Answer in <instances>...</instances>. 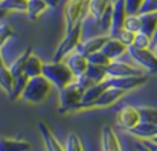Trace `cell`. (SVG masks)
Returning <instances> with one entry per match:
<instances>
[{
    "instance_id": "cell-1",
    "label": "cell",
    "mask_w": 157,
    "mask_h": 151,
    "mask_svg": "<svg viewBox=\"0 0 157 151\" xmlns=\"http://www.w3.org/2000/svg\"><path fill=\"white\" fill-rule=\"evenodd\" d=\"M92 83L84 76H78L73 83L67 84L64 89L59 90V108H58V113L59 114H66V113H72L73 107L81 101L82 98V93L87 87H90Z\"/></svg>"
},
{
    "instance_id": "cell-2",
    "label": "cell",
    "mask_w": 157,
    "mask_h": 151,
    "mask_svg": "<svg viewBox=\"0 0 157 151\" xmlns=\"http://www.w3.org/2000/svg\"><path fill=\"white\" fill-rule=\"evenodd\" d=\"M41 75L58 90L64 89L67 84H70L76 79L64 61H52V63H46V64L43 63Z\"/></svg>"
},
{
    "instance_id": "cell-3",
    "label": "cell",
    "mask_w": 157,
    "mask_h": 151,
    "mask_svg": "<svg viewBox=\"0 0 157 151\" xmlns=\"http://www.w3.org/2000/svg\"><path fill=\"white\" fill-rule=\"evenodd\" d=\"M51 89H52V84L43 75L29 78L23 92H21L20 99H23L28 104H41L48 98Z\"/></svg>"
},
{
    "instance_id": "cell-4",
    "label": "cell",
    "mask_w": 157,
    "mask_h": 151,
    "mask_svg": "<svg viewBox=\"0 0 157 151\" xmlns=\"http://www.w3.org/2000/svg\"><path fill=\"white\" fill-rule=\"evenodd\" d=\"M90 0H69L64 8L66 32H69L76 23H79L87 15V6Z\"/></svg>"
},
{
    "instance_id": "cell-5",
    "label": "cell",
    "mask_w": 157,
    "mask_h": 151,
    "mask_svg": "<svg viewBox=\"0 0 157 151\" xmlns=\"http://www.w3.org/2000/svg\"><path fill=\"white\" fill-rule=\"evenodd\" d=\"M127 53L133 58V61L139 69L148 72L150 75L157 73V58L150 49H139L134 46H128Z\"/></svg>"
},
{
    "instance_id": "cell-6",
    "label": "cell",
    "mask_w": 157,
    "mask_h": 151,
    "mask_svg": "<svg viewBox=\"0 0 157 151\" xmlns=\"http://www.w3.org/2000/svg\"><path fill=\"white\" fill-rule=\"evenodd\" d=\"M79 41H81V21L76 23L69 32H66V37L58 45V49L53 55V61H63L69 53L76 50V46Z\"/></svg>"
},
{
    "instance_id": "cell-7",
    "label": "cell",
    "mask_w": 157,
    "mask_h": 151,
    "mask_svg": "<svg viewBox=\"0 0 157 151\" xmlns=\"http://www.w3.org/2000/svg\"><path fill=\"white\" fill-rule=\"evenodd\" d=\"M125 17H127V11H125L124 0L111 2V21H110V31H108L110 37H116L117 32L124 28Z\"/></svg>"
},
{
    "instance_id": "cell-8",
    "label": "cell",
    "mask_w": 157,
    "mask_h": 151,
    "mask_svg": "<svg viewBox=\"0 0 157 151\" xmlns=\"http://www.w3.org/2000/svg\"><path fill=\"white\" fill-rule=\"evenodd\" d=\"M108 83H110V87H117V89H122L125 92L128 90H133L142 84H145L148 81V75H133V76H107Z\"/></svg>"
},
{
    "instance_id": "cell-9",
    "label": "cell",
    "mask_w": 157,
    "mask_h": 151,
    "mask_svg": "<svg viewBox=\"0 0 157 151\" xmlns=\"http://www.w3.org/2000/svg\"><path fill=\"white\" fill-rule=\"evenodd\" d=\"M107 75L108 76H133V75H142V69H139L137 66H131L128 63L119 61V60H113L105 66Z\"/></svg>"
},
{
    "instance_id": "cell-10",
    "label": "cell",
    "mask_w": 157,
    "mask_h": 151,
    "mask_svg": "<svg viewBox=\"0 0 157 151\" xmlns=\"http://www.w3.org/2000/svg\"><path fill=\"white\" fill-rule=\"evenodd\" d=\"M139 122H140V118H139L137 108L133 105H127V107L121 108V111L116 116V125L127 131L131 130L133 127H136Z\"/></svg>"
},
{
    "instance_id": "cell-11",
    "label": "cell",
    "mask_w": 157,
    "mask_h": 151,
    "mask_svg": "<svg viewBox=\"0 0 157 151\" xmlns=\"http://www.w3.org/2000/svg\"><path fill=\"white\" fill-rule=\"evenodd\" d=\"M125 90L122 89H117V87H107L104 92L98 96V99L93 102L92 107H96V108H105V107H110V105H114L116 102L122 99L125 96Z\"/></svg>"
},
{
    "instance_id": "cell-12",
    "label": "cell",
    "mask_w": 157,
    "mask_h": 151,
    "mask_svg": "<svg viewBox=\"0 0 157 151\" xmlns=\"http://www.w3.org/2000/svg\"><path fill=\"white\" fill-rule=\"evenodd\" d=\"M108 37H110L108 34H101V35H95V37H90V38H84L78 43L76 52L82 53L84 56H87L93 52H98V50H101L104 43L108 40Z\"/></svg>"
},
{
    "instance_id": "cell-13",
    "label": "cell",
    "mask_w": 157,
    "mask_h": 151,
    "mask_svg": "<svg viewBox=\"0 0 157 151\" xmlns=\"http://www.w3.org/2000/svg\"><path fill=\"white\" fill-rule=\"evenodd\" d=\"M63 61H64L66 66L70 69V72L73 73L75 78L84 75V72H86V69H87V64H89L87 58H86L82 53L76 52V50H73L72 53H69Z\"/></svg>"
},
{
    "instance_id": "cell-14",
    "label": "cell",
    "mask_w": 157,
    "mask_h": 151,
    "mask_svg": "<svg viewBox=\"0 0 157 151\" xmlns=\"http://www.w3.org/2000/svg\"><path fill=\"white\" fill-rule=\"evenodd\" d=\"M101 52L110 61H113V60H119L121 56H124L127 53V46L122 41H119L116 37H108V40L101 48Z\"/></svg>"
},
{
    "instance_id": "cell-15",
    "label": "cell",
    "mask_w": 157,
    "mask_h": 151,
    "mask_svg": "<svg viewBox=\"0 0 157 151\" xmlns=\"http://www.w3.org/2000/svg\"><path fill=\"white\" fill-rule=\"evenodd\" d=\"M38 130H40V134L43 137V142H44V147L48 151H64V147L61 145V142L56 139V136L52 133V130L49 128V125L44 122V121H40L37 124Z\"/></svg>"
},
{
    "instance_id": "cell-16",
    "label": "cell",
    "mask_w": 157,
    "mask_h": 151,
    "mask_svg": "<svg viewBox=\"0 0 157 151\" xmlns=\"http://www.w3.org/2000/svg\"><path fill=\"white\" fill-rule=\"evenodd\" d=\"M101 147L102 151H122V145L110 125H104L101 133Z\"/></svg>"
},
{
    "instance_id": "cell-17",
    "label": "cell",
    "mask_w": 157,
    "mask_h": 151,
    "mask_svg": "<svg viewBox=\"0 0 157 151\" xmlns=\"http://www.w3.org/2000/svg\"><path fill=\"white\" fill-rule=\"evenodd\" d=\"M140 17V31L150 37H153V34L157 29V11L156 12H145V14H139Z\"/></svg>"
},
{
    "instance_id": "cell-18",
    "label": "cell",
    "mask_w": 157,
    "mask_h": 151,
    "mask_svg": "<svg viewBox=\"0 0 157 151\" xmlns=\"http://www.w3.org/2000/svg\"><path fill=\"white\" fill-rule=\"evenodd\" d=\"M84 76H86L92 84H98V83L104 81L108 75H107L105 66H99V64H92V63H89V64H87V69H86V72H84Z\"/></svg>"
},
{
    "instance_id": "cell-19",
    "label": "cell",
    "mask_w": 157,
    "mask_h": 151,
    "mask_svg": "<svg viewBox=\"0 0 157 151\" xmlns=\"http://www.w3.org/2000/svg\"><path fill=\"white\" fill-rule=\"evenodd\" d=\"M41 69H43V63H41V60H40L37 55L31 53V55L28 56L26 63H25L23 75L28 76V78H34V76L41 75Z\"/></svg>"
},
{
    "instance_id": "cell-20",
    "label": "cell",
    "mask_w": 157,
    "mask_h": 151,
    "mask_svg": "<svg viewBox=\"0 0 157 151\" xmlns=\"http://www.w3.org/2000/svg\"><path fill=\"white\" fill-rule=\"evenodd\" d=\"M49 9V5L44 0H28V8H26V14L29 20H37L40 18L46 11Z\"/></svg>"
},
{
    "instance_id": "cell-21",
    "label": "cell",
    "mask_w": 157,
    "mask_h": 151,
    "mask_svg": "<svg viewBox=\"0 0 157 151\" xmlns=\"http://www.w3.org/2000/svg\"><path fill=\"white\" fill-rule=\"evenodd\" d=\"M111 5V0H90L89 6H87V12L89 15L98 23V20L101 18V15L105 12V9Z\"/></svg>"
},
{
    "instance_id": "cell-22",
    "label": "cell",
    "mask_w": 157,
    "mask_h": 151,
    "mask_svg": "<svg viewBox=\"0 0 157 151\" xmlns=\"http://www.w3.org/2000/svg\"><path fill=\"white\" fill-rule=\"evenodd\" d=\"M0 151H31V144L20 139H0Z\"/></svg>"
},
{
    "instance_id": "cell-23",
    "label": "cell",
    "mask_w": 157,
    "mask_h": 151,
    "mask_svg": "<svg viewBox=\"0 0 157 151\" xmlns=\"http://www.w3.org/2000/svg\"><path fill=\"white\" fill-rule=\"evenodd\" d=\"M12 81H14V76L11 75L8 66L5 64V60H3V55L0 52V89L9 95L11 92V87H12Z\"/></svg>"
},
{
    "instance_id": "cell-24",
    "label": "cell",
    "mask_w": 157,
    "mask_h": 151,
    "mask_svg": "<svg viewBox=\"0 0 157 151\" xmlns=\"http://www.w3.org/2000/svg\"><path fill=\"white\" fill-rule=\"evenodd\" d=\"M32 53V49L31 48H28V49H25L9 66H8V69H9V72H11V75L15 78V76H18V75H21L23 73V67H25V63H26V60H28V56Z\"/></svg>"
},
{
    "instance_id": "cell-25",
    "label": "cell",
    "mask_w": 157,
    "mask_h": 151,
    "mask_svg": "<svg viewBox=\"0 0 157 151\" xmlns=\"http://www.w3.org/2000/svg\"><path fill=\"white\" fill-rule=\"evenodd\" d=\"M26 8H28V0H2L0 2L2 12H8V11L26 12Z\"/></svg>"
},
{
    "instance_id": "cell-26",
    "label": "cell",
    "mask_w": 157,
    "mask_h": 151,
    "mask_svg": "<svg viewBox=\"0 0 157 151\" xmlns=\"http://www.w3.org/2000/svg\"><path fill=\"white\" fill-rule=\"evenodd\" d=\"M28 79H29V78H28V76H25L23 73L14 78V81H12V87H11V92H9V95H8L12 101L20 99L21 92H23V89H25V86H26Z\"/></svg>"
},
{
    "instance_id": "cell-27",
    "label": "cell",
    "mask_w": 157,
    "mask_h": 151,
    "mask_svg": "<svg viewBox=\"0 0 157 151\" xmlns=\"http://www.w3.org/2000/svg\"><path fill=\"white\" fill-rule=\"evenodd\" d=\"M136 108H137L140 122L157 125V108L154 107H136Z\"/></svg>"
},
{
    "instance_id": "cell-28",
    "label": "cell",
    "mask_w": 157,
    "mask_h": 151,
    "mask_svg": "<svg viewBox=\"0 0 157 151\" xmlns=\"http://www.w3.org/2000/svg\"><path fill=\"white\" fill-rule=\"evenodd\" d=\"M124 29L130 32H139L140 31V17L139 14H127L125 21H124Z\"/></svg>"
},
{
    "instance_id": "cell-29",
    "label": "cell",
    "mask_w": 157,
    "mask_h": 151,
    "mask_svg": "<svg viewBox=\"0 0 157 151\" xmlns=\"http://www.w3.org/2000/svg\"><path fill=\"white\" fill-rule=\"evenodd\" d=\"M64 151H84L82 144H81V139H79V136H78V134L70 133V134L67 136Z\"/></svg>"
},
{
    "instance_id": "cell-30",
    "label": "cell",
    "mask_w": 157,
    "mask_h": 151,
    "mask_svg": "<svg viewBox=\"0 0 157 151\" xmlns=\"http://www.w3.org/2000/svg\"><path fill=\"white\" fill-rule=\"evenodd\" d=\"M150 43H151V37L150 35H147L144 32H136L131 46L139 48V49H148L150 48Z\"/></svg>"
},
{
    "instance_id": "cell-31",
    "label": "cell",
    "mask_w": 157,
    "mask_h": 151,
    "mask_svg": "<svg viewBox=\"0 0 157 151\" xmlns=\"http://www.w3.org/2000/svg\"><path fill=\"white\" fill-rule=\"evenodd\" d=\"M86 58H87V61H89V63H92V64H99V66H107V64L110 63V60L105 56L101 50L93 52V53L87 55Z\"/></svg>"
},
{
    "instance_id": "cell-32",
    "label": "cell",
    "mask_w": 157,
    "mask_h": 151,
    "mask_svg": "<svg viewBox=\"0 0 157 151\" xmlns=\"http://www.w3.org/2000/svg\"><path fill=\"white\" fill-rule=\"evenodd\" d=\"M14 37V34H12V29L8 26V25H5V23H0V49L11 40Z\"/></svg>"
},
{
    "instance_id": "cell-33",
    "label": "cell",
    "mask_w": 157,
    "mask_h": 151,
    "mask_svg": "<svg viewBox=\"0 0 157 151\" xmlns=\"http://www.w3.org/2000/svg\"><path fill=\"white\" fill-rule=\"evenodd\" d=\"M116 38L119 40V41H122L127 48L128 46H131L133 45V40H134V32H130V31H127V29H121L119 32H117V35H116Z\"/></svg>"
},
{
    "instance_id": "cell-34",
    "label": "cell",
    "mask_w": 157,
    "mask_h": 151,
    "mask_svg": "<svg viewBox=\"0 0 157 151\" xmlns=\"http://www.w3.org/2000/svg\"><path fill=\"white\" fill-rule=\"evenodd\" d=\"M142 2L144 0H124L127 14H139V9L142 6Z\"/></svg>"
},
{
    "instance_id": "cell-35",
    "label": "cell",
    "mask_w": 157,
    "mask_h": 151,
    "mask_svg": "<svg viewBox=\"0 0 157 151\" xmlns=\"http://www.w3.org/2000/svg\"><path fill=\"white\" fill-rule=\"evenodd\" d=\"M157 11V0H144L142 6L139 9V14H145V12H156Z\"/></svg>"
},
{
    "instance_id": "cell-36",
    "label": "cell",
    "mask_w": 157,
    "mask_h": 151,
    "mask_svg": "<svg viewBox=\"0 0 157 151\" xmlns=\"http://www.w3.org/2000/svg\"><path fill=\"white\" fill-rule=\"evenodd\" d=\"M148 49L151 50L157 58V29H156V32L153 34V37H151V43H150V48Z\"/></svg>"
},
{
    "instance_id": "cell-37",
    "label": "cell",
    "mask_w": 157,
    "mask_h": 151,
    "mask_svg": "<svg viewBox=\"0 0 157 151\" xmlns=\"http://www.w3.org/2000/svg\"><path fill=\"white\" fill-rule=\"evenodd\" d=\"M134 148H136V151H150L145 145H144V144H142V142H140V141L136 144V147H134Z\"/></svg>"
},
{
    "instance_id": "cell-38",
    "label": "cell",
    "mask_w": 157,
    "mask_h": 151,
    "mask_svg": "<svg viewBox=\"0 0 157 151\" xmlns=\"http://www.w3.org/2000/svg\"><path fill=\"white\" fill-rule=\"evenodd\" d=\"M48 5H49V8H55L58 3H59V0H44Z\"/></svg>"
},
{
    "instance_id": "cell-39",
    "label": "cell",
    "mask_w": 157,
    "mask_h": 151,
    "mask_svg": "<svg viewBox=\"0 0 157 151\" xmlns=\"http://www.w3.org/2000/svg\"><path fill=\"white\" fill-rule=\"evenodd\" d=\"M111 2H114V0H111Z\"/></svg>"
}]
</instances>
